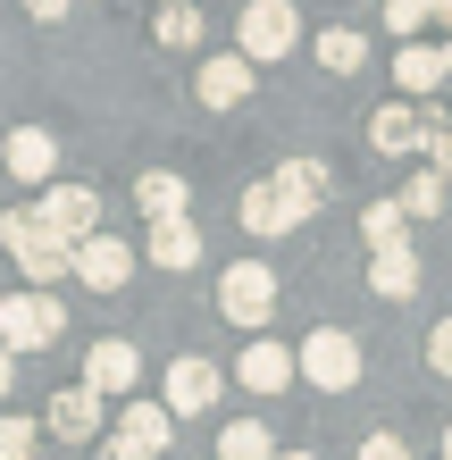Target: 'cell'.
I'll return each instance as SVG.
<instances>
[{
    "instance_id": "obj_1",
    "label": "cell",
    "mask_w": 452,
    "mask_h": 460,
    "mask_svg": "<svg viewBox=\"0 0 452 460\" xmlns=\"http://www.w3.org/2000/svg\"><path fill=\"white\" fill-rule=\"evenodd\" d=\"M302 42V9L294 0H252V9H235V59H285V50Z\"/></svg>"
},
{
    "instance_id": "obj_2",
    "label": "cell",
    "mask_w": 452,
    "mask_h": 460,
    "mask_svg": "<svg viewBox=\"0 0 452 460\" xmlns=\"http://www.w3.org/2000/svg\"><path fill=\"white\" fill-rule=\"evenodd\" d=\"M67 335V310H59V293H0V351H42V343H59Z\"/></svg>"
},
{
    "instance_id": "obj_3",
    "label": "cell",
    "mask_w": 452,
    "mask_h": 460,
    "mask_svg": "<svg viewBox=\"0 0 452 460\" xmlns=\"http://www.w3.org/2000/svg\"><path fill=\"white\" fill-rule=\"evenodd\" d=\"M294 376H302V385H318V394H352V385H360V343L343 335V327H318V335H302V351H294Z\"/></svg>"
},
{
    "instance_id": "obj_4",
    "label": "cell",
    "mask_w": 452,
    "mask_h": 460,
    "mask_svg": "<svg viewBox=\"0 0 452 460\" xmlns=\"http://www.w3.org/2000/svg\"><path fill=\"white\" fill-rule=\"evenodd\" d=\"M218 310L235 318V327H269V310H277V268L235 260L226 277H218Z\"/></svg>"
},
{
    "instance_id": "obj_5",
    "label": "cell",
    "mask_w": 452,
    "mask_h": 460,
    "mask_svg": "<svg viewBox=\"0 0 452 460\" xmlns=\"http://www.w3.org/2000/svg\"><path fill=\"white\" fill-rule=\"evenodd\" d=\"M67 277H84L93 293H118L126 277H135V252H126L118 234H101V226H93L84 243H67Z\"/></svg>"
},
{
    "instance_id": "obj_6",
    "label": "cell",
    "mask_w": 452,
    "mask_h": 460,
    "mask_svg": "<svg viewBox=\"0 0 452 460\" xmlns=\"http://www.w3.org/2000/svg\"><path fill=\"white\" fill-rule=\"evenodd\" d=\"M25 209L50 226V243H84L93 218H101V201L84 193V184H50V193H42V201H25Z\"/></svg>"
},
{
    "instance_id": "obj_7",
    "label": "cell",
    "mask_w": 452,
    "mask_h": 460,
    "mask_svg": "<svg viewBox=\"0 0 452 460\" xmlns=\"http://www.w3.org/2000/svg\"><path fill=\"white\" fill-rule=\"evenodd\" d=\"M252 59H235V50H218V59H201V75H193V101L201 110H244L252 101Z\"/></svg>"
},
{
    "instance_id": "obj_8",
    "label": "cell",
    "mask_w": 452,
    "mask_h": 460,
    "mask_svg": "<svg viewBox=\"0 0 452 460\" xmlns=\"http://www.w3.org/2000/svg\"><path fill=\"white\" fill-rule=\"evenodd\" d=\"M135 376H143V351L135 343H93L84 351V394H101V402H118V394H135Z\"/></svg>"
},
{
    "instance_id": "obj_9",
    "label": "cell",
    "mask_w": 452,
    "mask_h": 460,
    "mask_svg": "<svg viewBox=\"0 0 452 460\" xmlns=\"http://www.w3.org/2000/svg\"><path fill=\"white\" fill-rule=\"evenodd\" d=\"M50 168H59V143H50L42 126L0 134V176H17V184H50Z\"/></svg>"
},
{
    "instance_id": "obj_10",
    "label": "cell",
    "mask_w": 452,
    "mask_h": 460,
    "mask_svg": "<svg viewBox=\"0 0 452 460\" xmlns=\"http://www.w3.org/2000/svg\"><path fill=\"white\" fill-rule=\"evenodd\" d=\"M209 402H218V368H209V360H176L168 385H159V411L184 419V411H209Z\"/></svg>"
},
{
    "instance_id": "obj_11",
    "label": "cell",
    "mask_w": 452,
    "mask_h": 460,
    "mask_svg": "<svg viewBox=\"0 0 452 460\" xmlns=\"http://www.w3.org/2000/svg\"><path fill=\"white\" fill-rule=\"evenodd\" d=\"M235 376H244L252 394H285V385H294V343H244Z\"/></svg>"
},
{
    "instance_id": "obj_12",
    "label": "cell",
    "mask_w": 452,
    "mask_h": 460,
    "mask_svg": "<svg viewBox=\"0 0 452 460\" xmlns=\"http://www.w3.org/2000/svg\"><path fill=\"white\" fill-rule=\"evenodd\" d=\"M42 411H50V436H67V444H93V436H101V394H84V385L50 394Z\"/></svg>"
},
{
    "instance_id": "obj_13",
    "label": "cell",
    "mask_w": 452,
    "mask_h": 460,
    "mask_svg": "<svg viewBox=\"0 0 452 460\" xmlns=\"http://www.w3.org/2000/svg\"><path fill=\"white\" fill-rule=\"evenodd\" d=\"M444 75H452V59H444V50H428V42H403V50H394V84H403L411 101L444 93Z\"/></svg>"
},
{
    "instance_id": "obj_14",
    "label": "cell",
    "mask_w": 452,
    "mask_h": 460,
    "mask_svg": "<svg viewBox=\"0 0 452 460\" xmlns=\"http://www.w3.org/2000/svg\"><path fill=\"white\" fill-rule=\"evenodd\" d=\"M368 151H386V159H411V151H428V126H419V110H377L368 118Z\"/></svg>"
},
{
    "instance_id": "obj_15",
    "label": "cell",
    "mask_w": 452,
    "mask_h": 460,
    "mask_svg": "<svg viewBox=\"0 0 452 460\" xmlns=\"http://www.w3.org/2000/svg\"><path fill=\"white\" fill-rule=\"evenodd\" d=\"M143 252H151V268H168V277H176V268L201 260V226L193 218H151V243H143Z\"/></svg>"
},
{
    "instance_id": "obj_16",
    "label": "cell",
    "mask_w": 452,
    "mask_h": 460,
    "mask_svg": "<svg viewBox=\"0 0 452 460\" xmlns=\"http://www.w3.org/2000/svg\"><path fill=\"white\" fill-rule=\"evenodd\" d=\"M269 184H277V201L294 209V218H310V209L327 201V168H318V159H285V168H277Z\"/></svg>"
},
{
    "instance_id": "obj_17",
    "label": "cell",
    "mask_w": 452,
    "mask_h": 460,
    "mask_svg": "<svg viewBox=\"0 0 452 460\" xmlns=\"http://www.w3.org/2000/svg\"><path fill=\"white\" fill-rule=\"evenodd\" d=\"M118 436L135 444V452H151V460H159V452H168V436H176V419L159 411V402H126V411H118Z\"/></svg>"
},
{
    "instance_id": "obj_18",
    "label": "cell",
    "mask_w": 452,
    "mask_h": 460,
    "mask_svg": "<svg viewBox=\"0 0 452 460\" xmlns=\"http://www.w3.org/2000/svg\"><path fill=\"white\" fill-rule=\"evenodd\" d=\"M135 201L151 209V218H184V201H193V184H184L176 168H143V176H135Z\"/></svg>"
},
{
    "instance_id": "obj_19",
    "label": "cell",
    "mask_w": 452,
    "mask_h": 460,
    "mask_svg": "<svg viewBox=\"0 0 452 460\" xmlns=\"http://www.w3.org/2000/svg\"><path fill=\"white\" fill-rule=\"evenodd\" d=\"M368 285H377L386 302H411V293H419V252H411V243H394V252H377V268H368Z\"/></svg>"
},
{
    "instance_id": "obj_20",
    "label": "cell",
    "mask_w": 452,
    "mask_h": 460,
    "mask_svg": "<svg viewBox=\"0 0 452 460\" xmlns=\"http://www.w3.org/2000/svg\"><path fill=\"white\" fill-rule=\"evenodd\" d=\"M235 218H244L252 234H285V226H302V218H294V209H285V201H277V184H252V193H244V201H235Z\"/></svg>"
},
{
    "instance_id": "obj_21",
    "label": "cell",
    "mask_w": 452,
    "mask_h": 460,
    "mask_svg": "<svg viewBox=\"0 0 452 460\" xmlns=\"http://www.w3.org/2000/svg\"><path fill=\"white\" fill-rule=\"evenodd\" d=\"M151 34H159V50H193L201 42V9L193 0H168V9L151 17Z\"/></svg>"
},
{
    "instance_id": "obj_22",
    "label": "cell",
    "mask_w": 452,
    "mask_h": 460,
    "mask_svg": "<svg viewBox=\"0 0 452 460\" xmlns=\"http://www.w3.org/2000/svg\"><path fill=\"white\" fill-rule=\"evenodd\" d=\"M318 67H335V75L368 67V42L352 34V25H327V34H318Z\"/></svg>"
},
{
    "instance_id": "obj_23",
    "label": "cell",
    "mask_w": 452,
    "mask_h": 460,
    "mask_svg": "<svg viewBox=\"0 0 452 460\" xmlns=\"http://www.w3.org/2000/svg\"><path fill=\"white\" fill-rule=\"evenodd\" d=\"M218 460H277V444H269V427H260V419H235L226 436H218Z\"/></svg>"
},
{
    "instance_id": "obj_24",
    "label": "cell",
    "mask_w": 452,
    "mask_h": 460,
    "mask_svg": "<svg viewBox=\"0 0 452 460\" xmlns=\"http://www.w3.org/2000/svg\"><path fill=\"white\" fill-rule=\"evenodd\" d=\"M403 226H411V218H403V201H368V209H360L368 252H394V243H403Z\"/></svg>"
},
{
    "instance_id": "obj_25",
    "label": "cell",
    "mask_w": 452,
    "mask_h": 460,
    "mask_svg": "<svg viewBox=\"0 0 452 460\" xmlns=\"http://www.w3.org/2000/svg\"><path fill=\"white\" fill-rule=\"evenodd\" d=\"M394 201H403V218H444V176H436V168H428V176H411Z\"/></svg>"
},
{
    "instance_id": "obj_26",
    "label": "cell",
    "mask_w": 452,
    "mask_h": 460,
    "mask_svg": "<svg viewBox=\"0 0 452 460\" xmlns=\"http://www.w3.org/2000/svg\"><path fill=\"white\" fill-rule=\"evenodd\" d=\"M386 25L403 42H419V25H428V0H386Z\"/></svg>"
},
{
    "instance_id": "obj_27",
    "label": "cell",
    "mask_w": 452,
    "mask_h": 460,
    "mask_svg": "<svg viewBox=\"0 0 452 460\" xmlns=\"http://www.w3.org/2000/svg\"><path fill=\"white\" fill-rule=\"evenodd\" d=\"M0 460H34V427L25 419H0Z\"/></svg>"
},
{
    "instance_id": "obj_28",
    "label": "cell",
    "mask_w": 452,
    "mask_h": 460,
    "mask_svg": "<svg viewBox=\"0 0 452 460\" xmlns=\"http://www.w3.org/2000/svg\"><path fill=\"white\" fill-rule=\"evenodd\" d=\"M428 368H436V376H452V318L428 335Z\"/></svg>"
},
{
    "instance_id": "obj_29",
    "label": "cell",
    "mask_w": 452,
    "mask_h": 460,
    "mask_svg": "<svg viewBox=\"0 0 452 460\" xmlns=\"http://www.w3.org/2000/svg\"><path fill=\"white\" fill-rule=\"evenodd\" d=\"M360 460H411L403 436H360Z\"/></svg>"
},
{
    "instance_id": "obj_30",
    "label": "cell",
    "mask_w": 452,
    "mask_h": 460,
    "mask_svg": "<svg viewBox=\"0 0 452 460\" xmlns=\"http://www.w3.org/2000/svg\"><path fill=\"white\" fill-rule=\"evenodd\" d=\"M428 151H436V176L452 184V126H436V134H428Z\"/></svg>"
},
{
    "instance_id": "obj_31",
    "label": "cell",
    "mask_w": 452,
    "mask_h": 460,
    "mask_svg": "<svg viewBox=\"0 0 452 460\" xmlns=\"http://www.w3.org/2000/svg\"><path fill=\"white\" fill-rule=\"evenodd\" d=\"M93 444H101V460H151V452H135L126 436H93Z\"/></svg>"
},
{
    "instance_id": "obj_32",
    "label": "cell",
    "mask_w": 452,
    "mask_h": 460,
    "mask_svg": "<svg viewBox=\"0 0 452 460\" xmlns=\"http://www.w3.org/2000/svg\"><path fill=\"white\" fill-rule=\"evenodd\" d=\"M25 9H34L42 25H59V17H67V0H25Z\"/></svg>"
},
{
    "instance_id": "obj_33",
    "label": "cell",
    "mask_w": 452,
    "mask_h": 460,
    "mask_svg": "<svg viewBox=\"0 0 452 460\" xmlns=\"http://www.w3.org/2000/svg\"><path fill=\"white\" fill-rule=\"evenodd\" d=\"M9 376H17V368H9V351H0V402H9Z\"/></svg>"
},
{
    "instance_id": "obj_34",
    "label": "cell",
    "mask_w": 452,
    "mask_h": 460,
    "mask_svg": "<svg viewBox=\"0 0 452 460\" xmlns=\"http://www.w3.org/2000/svg\"><path fill=\"white\" fill-rule=\"evenodd\" d=\"M428 17H444V25H452V0H428Z\"/></svg>"
},
{
    "instance_id": "obj_35",
    "label": "cell",
    "mask_w": 452,
    "mask_h": 460,
    "mask_svg": "<svg viewBox=\"0 0 452 460\" xmlns=\"http://www.w3.org/2000/svg\"><path fill=\"white\" fill-rule=\"evenodd\" d=\"M277 460H318V452H277Z\"/></svg>"
},
{
    "instance_id": "obj_36",
    "label": "cell",
    "mask_w": 452,
    "mask_h": 460,
    "mask_svg": "<svg viewBox=\"0 0 452 460\" xmlns=\"http://www.w3.org/2000/svg\"><path fill=\"white\" fill-rule=\"evenodd\" d=\"M444 460H452V427H444Z\"/></svg>"
},
{
    "instance_id": "obj_37",
    "label": "cell",
    "mask_w": 452,
    "mask_h": 460,
    "mask_svg": "<svg viewBox=\"0 0 452 460\" xmlns=\"http://www.w3.org/2000/svg\"><path fill=\"white\" fill-rule=\"evenodd\" d=\"M67 9H84V0H67Z\"/></svg>"
},
{
    "instance_id": "obj_38",
    "label": "cell",
    "mask_w": 452,
    "mask_h": 460,
    "mask_svg": "<svg viewBox=\"0 0 452 460\" xmlns=\"http://www.w3.org/2000/svg\"><path fill=\"white\" fill-rule=\"evenodd\" d=\"M444 59H452V50H444Z\"/></svg>"
}]
</instances>
